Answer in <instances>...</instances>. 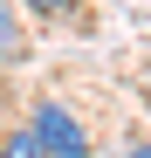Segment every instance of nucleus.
<instances>
[{"mask_svg":"<svg viewBox=\"0 0 151 158\" xmlns=\"http://www.w3.org/2000/svg\"><path fill=\"white\" fill-rule=\"evenodd\" d=\"M21 7H28L35 21H69V14H83L89 0H21Z\"/></svg>","mask_w":151,"mask_h":158,"instance_id":"7ed1b4c3","label":"nucleus"},{"mask_svg":"<svg viewBox=\"0 0 151 158\" xmlns=\"http://www.w3.org/2000/svg\"><path fill=\"white\" fill-rule=\"evenodd\" d=\"M21 55H28V35H21V14H14V0H0V69H14Z\"/></svg>","mask_w":151,"mask_h":158,"instance_id":"f03ea898","label":"nucleus"},{"mask_svg":"<svg viewBox=\"0 0 151 158\" xmlns=\"http://www.w3.org/2000/svg\"><path fill=\"white\" fill-rule=\"evenodd\" d=\"M28 131H35V144H41L48 158H96V151H89L83 117H76L62 96H41L35 110H28Z\"/></svg>","mask_w":151,"mask_h":158,"instance_id":"f257e3e1","label":"nucleus"},{"mask_svg":"<svg viewBox=\"0 0 151 158\" xmlns=\"http://www.w3.org/2000/svg\"><path fill=\"white\" fill-rule=\"evenodd\" d=\"M0 158H48V151L35 144V131L21 124V131H7V138H0Z\"/></svg>","mask_w":151,"mask_h":158,"instance_id":"20e7f679","label":"nucleus"},{"mask_svg":"<svg viewBox=\"0 0 151 158\" xmlns=\"http://www.w3.org/2000/svg\"><path fill=\"white\" fill-rule=\"evenodd\" d=\"M124 158H151V144H131V151H124Z\"/></svg>","mask_w":151,"mask_h":158,"instance_id":"39448f33","label":"nucleus"}]
</instances>
